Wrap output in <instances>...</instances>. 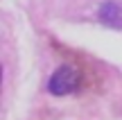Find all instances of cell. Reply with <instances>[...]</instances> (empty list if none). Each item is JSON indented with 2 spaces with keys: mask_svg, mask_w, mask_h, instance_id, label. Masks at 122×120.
I'll return each instance as SVG.
<instances>
[{
  "mask_svg": "<svg viewBox=\"0 0 122 120\" xmlns=\"http://www.w3.org/2000/svg\"><path fill=\"white\" fill-rule=\"evenodd\" d=\"M100 21L109 27L122 30V0H106V2H102Z\"/></svg>",
  "mask_w": 122,
  "mask_h": 120,
  "instance_id": "2",
  "label": "cell"
},
{
  "mask_svg": "<svg viewBox=\"0 0 122 120\" xmlns=\"http://www.w3.org/2000/svg\"><path fill=\"white\" fill-rule=\"evenodd\" d=\"M79 84H81V73L72 66H61L52 73V77L48 82V91L52 95H68L72 91H77Z\"/></svg>",
  "mask_w": 122,
  "mask_h": 120,
  "instance_id": "1",
  "label": "cell"
}]
</instances>
